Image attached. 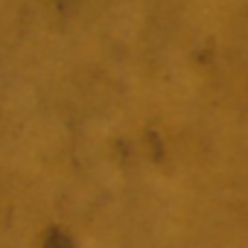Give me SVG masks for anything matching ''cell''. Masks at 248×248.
<instances>
[{"mask_svg": "<svg viewBox=\"0 0 248 248\" xmlns=\"http://www.w3.org/2000/svg\"><path fill=\"white\" fill-rule=\"evenodd\" d=\"M47 248H70V245H67V239H64V236H50Z\"/></svg>", "mask_w": 248, "mask_h": 248, "instance_id": "1", "label": "cell"}]
</instances>
